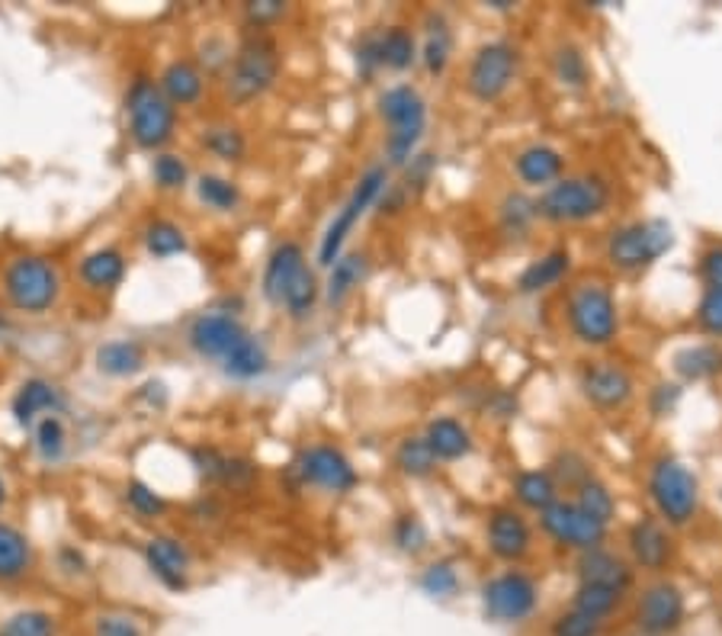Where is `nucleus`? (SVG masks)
<instances>
[{
	"label": "nucleus",
	"instance_id": "obj_1",
	"mask_svg": "<svg viewBox=\"0 0 722 636\" xmlns=\"http://www.w3.org/2000/svg\"><path fill=\"white\" fill-rule=\"evenodd\" d=\"M279 49L274 39L267 36H248L238 52L228 64V74H225V97L234 104V107H248L254 100H261L279 77Z\"/></svg>",
	"mask_w": 722,
	"mask_h": 636
},
{
	"label": "nucleus",
	"instance_id": "obj_2",
	"mask_svg": "<svg viewBox=\"0 0 722 636\" xmlns=\"http://www.w3.org/2000/svg\"><path fill=\"white\" fill-rule=\"evenodd\" d=\"M380 116L389 125L386 135V158L395 168H405L428 129V104L411 84H395L380 97Z\"/></svg>",
	"mask_w": 722,
	"mask_h": 636
},
{
	"label": "nucleus",
	"instance_id": "obj_3",
	"mask_svg": "<svg viewBox=\"0 0 722 636\" xmlns=\"http://www.w3.org/2000/svg\"><path fill=\"white\" fill-rule=\"evenodd\" d=\"M611 206V183L601 177H562L537 200L546 223H588Z\"/></svg>",
	"mask_w": 722,
	"mask_h": 636
},
{
	"label": "nucleus",
	"instance_id": "obj_4",
	"mask_svg": "<svg viewBox=\"0 0 722 636\" xmlns=\"http://www.w3.org/2000/svg\"><path fill=\"white\" fill-rule=\"evenodd\" d=\"M58 289H61L58 267L49 257L20 254L3 271V296L20 312L39 315V312L52 309L58 299Z\"/></svg>",
	"mask_w": 722,
	"mask_h": 636
},
{
	"label": "nucleus",
	"instance_id": "obj_5",
	"mask_svg": "<svg viewBox=\"0 0 722 636\" xmlns=\"http://www.w3.org/2000/svg\"><path fill=\"white\" fill-rule=\"evenodd\" d=\"M129 110V135L135 139L139 148H161L173 139L177 129V107L161 94V87L152 77H139L129 87L125 97Z\"/></svg>",
	"mask_w": 722,
	"mask_h": 636
},
{
	"label": "nucleus",
	"instance_id": "obj_6",
	"mask_svg": "<svg viewBox=\"0 0 722 636\" xmlns=\"http://www.w3.org/2000/svg\"><path fill=\"white\" fill-rule=\"evenodd\" d=\"M568 328L581 345L604 347L611 345L619 332V312L611 289L601 284H581L568 296Z\"/></svg>",
	"mask_w": 722,
	"mask_h": 636
},
{
	"label": "nucleus",
	"instance_id": "obj_7",
	"mask_svg": "<svg viewBox=\"0 0 722 636\" xmlns=\"http://www.w3.org/2000/svg\"><path fill=\"white\" fill-rule=\"evenodd\" d=\"M649 495L659 508V515L665 524L684 527L687 520H694L700 508V485L697 476L674 457L655 460L649 472Z\"/></svg>",
	"mask_w": 722,
	"mask_h": 636
},
{
	"label": "nucleus",
	"instance_id": "obj_8",
	"mask_svg": "<svg viewBox=\"0 0 722 636\" xmlns=\"http://www.w3.org/2000/svg\"><path fill=\"white\" fill-rule=\"evenodd\" d=\"M674 244V231L662 219H646V223H629L613 229L607 238V261L616 271L636 274L652 267L665 251Z\"/></svg>",
	"mask_w": 722,
	"mask_h": 636
},
{
	"label": "nucleus",
	"instance_id": "obj_9",
	"mask_svg": "<svg viewBox=\"0 0 722 636\" xmlns=\"http://www.w3.org/2000/svg\"><path fill=\"white\" fill-rule=\"evenodd\" d=\"M386 190H389V171H386V168H370V171L357 180L350 200H347L344 209L334 216L332 226L325 231V238H322V244H318V264H322V267H332L334 261L340 257L347 235L353 231V226L366 216V209H370Z\"/></svg>",
	"mask_w": 722,
	"mask_h": 636
},
{
	"label": "nucleus",
	"instance_id": "obj_10",
	"mask_svg": "<svg viewBox=\"0 0 722 636\" xmlns=\"http://www.w3.org/2000/svg\"><path fill=\"white\" fill-rule=\"evenodd\" d=\"M482 604H485V614L498 624H520L527 621L537 604H540V585L527 573H501L492 581H485L482 588Z\"/></svg>",
	"mask_w": 722,
	"mask_h": 636
},
{
	"label": "nucleus",
	"instance_id": "obj_11",
	"mask_svg": "<svg viewBox=\"0 0 722 636\" xmlns=\"http://www.w3.org/2000/svg\"><path fill=\"white\" fill-rule=\"evenodd\" d=\"M517 49L507 46V43H489L482 46L472 61H469V74H466V87L476 100L482 104H492L498 100L501 94L510 87L514 74H517Z\"/></svg>",
	"mask_w": 722,
	"mask_h": 636
},
{
	"label": "nucleus",
	"instance_id": "obj_12",
	"mask_svg": "<svg viewBox=\"0 0 722 636\" xmlns=\"http://www.w3.org/2000/svg\"><path fill=\"white\" fill-rule=\"evenodd\" d=\"M684 595L674 581H655L639 595L636 631L642 636H671L684 624Z\"/></svg>",
	"mask_w": 722,
	"mask_h": 636
},
{
	"label": "nucleus",
	"instance_id": "obj_13",
	"mask_svg": "<svg viewBox=\"0 0 722 636\" xmlns=\"http://www.w3.org/2000/svg\"><path fill=\"white\" fill-rule=\"evenodd\" d=\"M540 524L543 530L558 540V543H568L581 553L588 550H601L604 537H607V527L601 520H594L591 515H585L575 502H553L546 512H540Z\"/></svg>",
	"mask_w": 722,
	"mask_h": 636
},
{
	"label": "nucleus",
	"instance_id": "obj_14",
	"mask_svg": "<svg viewBox=\"0 0 722 636\" xmlns=\"http://www.w3.org/2000/svg\"><path fill=\"white\" fill-rule=\"evenodd\" d=\"M292 469L305 485H318V489H328V492H350L357 485L353 463L328 444H315V447L302 451L299 460L292 463Z\"/></svg>",
	"mask_w": 722,
	"mask_h": 636
},
{
	"label": "nucleus",
	"instance_id": "obj_15",
	"mask_svg": "<svg viewBox=\"0 0 722 636\" xmlns=\"http://www.w3.org/2000/svg\"><path fill=\"white\" fill-rule=\"evenodd\" d=\"M581 389L585 399L604 411H616L633 399V376L613 363V360H594L581 370Z\"/></svg>",
	"mask_w": 722,
	"mask_h": 636
},
{
	"label": "nucleus",
	"instance_id": "obj_16",
	"mask_svg": "<svg viewBox=\"0 0 722 636\" xmlns=\"http://www.w3.org/2000/svg\"><path fill=\"white\" fill-rule=\"evenodd\" d=\"M248 332L241 328V322L234 315H225V312H209V315H200L193 325H190V345L196 353L203 357H213V360H225V353L238 345Z\"/></svg>",
	"mask_w": 722,
	"mask_h": 636
},
{
	"label": "nucleus",
	"instance_id": "obj_17",
	"mask_svg": "<svg viewBox=\"0 0 722 636\" xmlns=\"http://www.w3.org/2000/svg\"><path fill=\"white\" fill-rule=\"evenodd\" d=\"M145 563L152 576L170 591H183L190 585V553L173 537H152L145 543Z\"/></svg>",
	"mask_w": 722,
	"mask_h": 636
},
{
	"label": "nucleus",
	"instance_id": "obj_18",
	"mask_svg": "<svg viewBox=\"0 0 722 636\" xmlns=\"http://www.w3.org/2000/svg\"><path fill=\"white\" fill-rule=\"evenodd\" d=\"M530 543H533V533H530V524L520 512H514V508L492 512V518H489V547L498 560H504V563L524 560L530 553Z\"/></svg>",
	"mask_w": 722,
	"mask_h": 636
},
{
	"label": "nucleus",
	"instance_id": "obj_19",
	"mask_svg": "<svg viewBox=\"0 0 722 636\" xmlns=\"http://www.w3.org/2000/svg\"><path fill=\"white\" fill-rule=\"evenodd\" d=\"M626 543H629V553H633L639 569L659 573L671 560V537H667L665 524L659 518L636 520L626 533Z\"/></svg>",
	"mask_w": 722,
	"mask_h": 636
},
{
	"label": "nucleus",
	"instance_id": "obj_20",
	"mask_svg": "<svg viewBox=\"0 0 722 636\" xmlns=\"http://www.w3.org/2000/svg\"><path fill=\"white\" fill-rule=\"evenodd\" d=\"M305 254L296 241H282L279 248H274V254L267 257V267H264V296L270 302H282L289 284L305 271Z\"/></svg>",
	"mask_w": 722,
	"mask_h": 636
},
{
	"label": "nucleus",
	"instance_id": "obj_21",
	"mask_svg": "<svg viewBox=\"0 0 722 636\" xmlns=\"http://www.w3.org/2000/svg\"><path fill=\"white\" fill-rule=\"evenodd\" d=\"M158 87H161V94L173 107H193L206 94V74L193 61L177 58V61H170L161 71Z\"/></svg>",
	"mask_w": 722,
	"mask_h": 636
},
{
	"label": "nucleus",
	"instance_id": "obj_22",
	"mask_svg": "<svg viewBox=\"0 0 722 636\" xmlns=\"http://www.w3.org/2000/svg\"><path fill=\"white\" fill-rule=\"evenodd\" d=\"M578 578L585 585H604V588H613V591H626L629 581H633V569L626 560H619L616 553H607V550H588L581 553L578 560Z\"/></svg>",
	"mask_w": 722,
	"mask_h": 636
},
{
	"label": "nucleus",
	"instance_id": "obj_23",
	"mask_svg": "<svg viewBox=\"0 0 722 636\" xmlns=\"http://www.w3.org/2000/svg\"><path fill=\"white\" fill-rule=\"evenodd\" d=\"M61 393H58L52 383L46 380H26L20 386V393L13 396V415L23 428H33L36 421L49 418V415H58L61 408Z\"/></svg>",
	"mask_w": 722,
	"mask_h": 636
},
{
	"label": "nucleus",
	"instance_id": "obj_24",
	"mask_svg": "<svg viewBox=\"0 0 722 636\" xmlns=\"http://www.w3.org/2000/svg\"><path fill=\"white\" fill-rule=\"evenodd\" d=\"M562 168H565V158L553 145H527L514 158V171L530 187H553L562 177Z\"/></svg>",
	"mask_w": 722,
	"mask_h": 636
},
{
	"label": "nucleus",
	"instance_id": "obj_25",
	"mask_svg": "<svg viewBox=\"0 0 722 636\" xmlns=\"http://www.w3.org/2000/svg\"><path fill=\"white\" fill-rule=\"evenodd\" d=\"M424 441H428V447L434 451L437 463L462 460V457H469V451H472V434H469V428H466L462 421H456V418H434V421L428 424Z\"/></svg>",
	"mask_w": 722,
	"mask_h": 636
},
{
	"label": "nucleus",
	"instance_id": "obj_26",
	"mask_svg": "<svg viewBox=\"0 0 722 636\" xmlns=\"http://www.w3.org/2000/svg\"><path fill=\"white\" fill-rule=\"evenodd\" d=\"M125 277V257L116 251V248H100V251H91L84 261H81V280L97 292H110L122 284Z\"/></svg>",
	"mask_w": 722,
	"mask_h": 636
},
{
	"label": "nucleus",
	"instance_id": "obj_27",
	"mask_svg": "<svg viewBox=\"0 0 722 636\" xmlns=\"http://www.w3.org/2000/svg\"><path fill=\"white\" fill-rule=\"evenodd\" d=\"M222 367L225 373L234 376V380H254V376H264V373H267L270 353H267V347L261 345L254 335H244L238 345L225 353Z\"/></svg>",
	"mask_w": 722,
	"mask_h": 636
},
{
	"label": "nucleus",
	"instance_id": "obj_28",
	"mask_svg": "<svg viewBox=\"0 0 722 636\" xmlns=\"http://www.w3.org/2000/svg\"><path fill=\"white\" fill-rule=\"evenodd\" d=\"M29 566H33V547H29L26 533H20L16 527L0 520V581L26 576Z\"/></svg>",
	"mask_w": 722,
	"mask_h": 636
},
{
	"label": "nucleus",
	"instance_id": "obj_29",
	"mask_svg": "<svg viewBox=\"0 0 722 636\" xmlns=\"http://www.w3.org/2000/svg\"><path fill=\"white\" fill-rule=\"evenodd\" d=\"M568 267H571V254H568L565 248H556V251L543 254L540 261H533V264L520 274L517 289H520V292H543V289L556 287L558 280L568 274Z\"/></svg>",
	"mask_w": 722,
	"mask_h": 636
},
{
	"label": "nucleus",
	"instance_id": "obj_30",
	"mask_svg": "<svg viewBox=\"0 0 722 636\" xmlns=\"http://www.w3.org/2000/svg\"><path fill=\"white\" fill-rule=\"evenodd\" d=\"M558 485L556 476L550 469H527L514 479V495L520 505L533 508V512H546L556 499Z\"/></svg>",
	"mask_w": 722,
	"mask_h": 636
},
{
	"label": "nucleus",
	"instance_id": "obj_31",
	"mask_svg": "<svg viewBox=\"0 0 722 636\" xmlns=\"http://www.w3.org/2000/svg\"><path fill=\"white\" fill-rule=\"evenodd\" d=\"M370 271V261L366 254H340L332 264V277H328V287H325V296L332 305H340L353 289L363 284Z\"/></svg>",
	"mask_w": 722,
	"mask_h": 636
},
{
	"label": "nucleus",
	"instance_id": "obj_32",
	"mask_svg": "<svg viewBox=\"0 0 722 636\" xmlns=\"http://www.w3.org/2000/svg\"><path fill=\"white\" fill-rule=\"evenodd\" d=\"M97 367L107 376H132L145 367V347L139 341H107L97 350Z\"/></svg>",
	"mask_w": 722,
	"mask_h": 636
},
{
	"label": "nucleus",
	"instance_id": "obj_33",
	"mask_svg": "<svg viewBox=\"0 0 722 636\" xmlns=\"http://www.w3.org/2000/svg\"><path fill=\"white\" fill-rule=\"evenodd\" d=\"M449 56H453L449 23H446L441 13H431V16H428V29H424V49H421L424 68H428L431 74H444L446 64H449Z\"/></svg>",
	"mask_w": 722,
	"mask_h": 636
},
{
	"label": "nucleus",
	"instance_id": "obj_34",
	"mask_svg": "<svg viewBox=\"0 0 722 636\" xmlns=\"http://www.w3.org/2000/svg\"><path fill=\"white\" fill-rule=\"evenodd\" d=\"M380 56H383V68L408 71L418 61L414 33L408 26H389L386 33H380Z\"/></svg>",
	"mask_w": 722,
	"mask_h": 636
},
{
	"label": "nucleus",
	"instance_id": "obj_35",
	"mask_svg": "<svg viewBox=\"0 0 722 636\" xmlns=\"http://www.w3.org/2000/svg\"><path fill=\"white\" fill-rule=\"evenodd\" d=\"M674 370H677L684 380H707V376H717L722 370V347L720 345L684 347V350L674 357Z\"/></svg>",
	"mask_w": 722,
	"mask_h": 636
},
{
	"label": "nucleus",
	"instance_id": "obj_36",
	"mask_svg": "<svg viewBox=\"0 0 722 636\" xmlns=\"http://www.w3.org/2000/svg\"><path fill=\"white\" fill-rule=\"evenodd\" d=\"M196 463H200V472L225 482V485H244L254 479V466L248 460H238V457H225L216 451H196Z\"/></svg>",
	"mask_w": 722,
	"mask_h": 636
},
{
	"label": "nucleus",
	"instance_id": "obj_37",
	"mask_svg": "<svg viewBox=\"0 0 722 636\" xmlns=\"http://www.w3.org/2000/svg\"><path fill=\"white\" fill-rule=\"evenodd\" d=\"M395 466L411 479H424L437 469V457L424 437H405L395 451Z\"/></svg>",
	"mask_w": 722,
	"mask_h": 636
},
{
	"label": "nucleus",
	"instance_id": "obj_38",
	"mask_svg": "<svg viewBox=\"0 0 722 636\" xmlns=\"http://www.w3.org/2000/svg\"><path fill=\"white\" fill-rule=\"evenodd\" d=\"M623 601V591H613V588H604V585H578L575 598H571V608L594 617V621H604L607 614H613Z\"/></svg>",
	"mask_w": 722,
	"mask_h": 636
},
{
	"label": "nucleus",
	"instance_id": "obj_39",
	"mask_svg": "<svg viewBox=\"0 0 722 636\" xmlns=\"http://www.w3.org/2000/svg\"><path fill=\"white\" fill-rule=\"evenodd\" d=\"M318 292H322V287H318L315 271L305 267V271L289 284L279 305H282L292 319H305V315H312V309H315V302H318Z\"/></svg>",
	"mask_w": 722,
	"mask_h": 636
},
{
	"label": "nucleus",
	"instance_id": "obj_40",
	"mask_svg": "<svg viewBox=\"0 0 722 636\" xmlns=\"http://www.w3.org/2000/svg\"><path fill=\"white\" fill-rule=\"evenodd\" d=\"M0 636H58V621L49 611L26 608L0 624Z\"/></svg>",
	"mask_w": 722,
	"mask_h": 636
},
{
	"label": "nucleus",
	"instance_id": "obj_41",
	"mask_svg": "<svg viewBox=\"0 0 722 636\" xmlns=\"http://www.w3.org/2000/svg\"><path fill=\"white\" fill-rule=\"evenodd\" d=\"M196 193H200V200H203L206 206H213V209H219V213H231V209H238V203H241L238 183L228 180V177H219V173H203V177L196 180Z\"/></svg>",
	"mask_w": 722,
	"mask_h": 636
},
{
	"label": "nucleus",
	"instance_id": "obj_42",
	"mask_svg": "<svg viewBox=\"0 0 722 636\" xmlns=\"http://www.w3.org/2000/svg\"><path fill=\"white\" fill-rule=\"evenodd\" d=\"M575 505H578L585 515L601 520L604 527H607L613 515H616V499H613V492L604 482H598V479H585V482L578 485V502H575Z\"/></svg>",
	"mask_w": 722,
	"mask_h": 636
},
{
	"label": "nucleus",
	"instance_id": "obj_43",
	"mask_svg": "<svg viewBox=\"0 0 722 636\" xmlns=\"http://www.w3.org/2000/svg\"><path fill=\"white\" fill-rule=\"evenodd\" d=\"M540 216L537 209V200L524 196V193H507L504 203H501V231L504 235H524V231L533 226V219Z\"/></svg>",
	"mask_w": 722,
	"mask_h": 636
},
{
	"label": "nucleus",
	"instance_id": "obj_44",
	"mask_svg": "<svg viewBox=\"0 0 722 636\" xmlns=\"http://www.w3.org/2000/svg\"><path fill=\"white\" fill-rule=\"evenodd\" d=\"M203 145H206V152H213L222 161H241L244 152H248V142L241 135V129H234V125H213V129H206L203 132Z\"/></svg>",
	"mask_w": 722,
	"mask_h": 636
},
{
	"label": "nucleus",
	"instance_id": "obj_45",
	"mask_svg": "<svg viewBox=\"0 0 722 636\" xmlns=\"http://www.w3.org/2000/svg\"><path fill=\"white\" fill-rule=\"evenodd\" d=\"M145 248L155 254V257H173V254H183L186 251V235L180 226L158 219L145 229Z\"/></svg>",
	"mask_w": 722,
	"mask_h": 636
},
{
	"label": "nucleus",
	"instance_id": "obj_46",
	"mask_svg": "<svg viewBox=\"0 0 722 636\" xmlns=\"http://www.w3.org/2000/svg\"><path fill=\"white\" fill-rule=\"evenodd\" d=\"M392 540L401 553L408 556H418L424 547H428V527L421 524L418 515H401V518L392 524Z\"/></svg>",
	"mask_w": 722,
	"mask_h": 636
},
{
	"label": "nucleus",
	"instance_id": "obj_47",
	"mask_svg": "<svg viewBox=\"0 0 722 636\" xmlns=\"http://www.w3.org/2000/svg\"><path fill=\"white\" fill-rule=\"evenodd\" d=\"M33 437H36V451H39L46 460H58L61 451H64V441H68L64 424H61L58 415H49V418L36 421V424H33Z\"/></svg>",
	"mask_w": 722,
	"mask_h": 636
},
{
	"label": "nucleus",
	"instance_id": "obj_48",
	"mask_svg": "<svg viewBox=\"0 0 722 636\" xmlns=\"http://www.w3.org/2000/svg\"><path fill=\"white\" fill-rule=\"evenodd\" d=\"M556 74L558 81L568 84V87H585L588 84V61L581 56V49L562 46L556 52Z\"/></svg>",
	"mask_w": 722,
	"mask_h": 636
},
{
	"label": "nucleus",
	"instance_id": "obj_49",
	"mask_svg": "<svg viewBox=\"0 0 722 636\" xmlns=\"http://www.w3.org/2000/svg\"><path fill=\"white\" fill-rule=\"evenodd\" d=\"M421 588L431 598H453L459 591V576L449 563H431L421 576Z\"/></svg>",
	"mask_w": 722,
	"mask_h": 636
},
{
	"label": "nucleus",
	"instance_id": "obj_50",
	"mask_svg": "<svg viewBox=\"0 0 722 636\" xmlns=\"http://www.w3.org/2000/svg\"><path fill=\"white\" fill-rule=\"evenodd\" d=\"M125 502L132 505V512L135 515H142V518H158V515H165L167 502L152 489V485H145V482H129V489H125Z\"/></svg>",
	"mask_w": 722,
	"mask_h": 636
},
{
	"label": "nucleus",
	"instance_id": "obj_51",
	"mask_svg": "<svg viewBox=\"0 0 722 636\" xmlns=\"http://www.w3.org/2000/svg\"><path fill=\"white\" fill-rule=\"evenodd\" d=\"M601 627H604V621H594V617L571 608V611L558 614L553 621L550 636H601Z\"/></svg>",
	"mask_w": 722,
	"mask_h": 636
},
{
	"label": "nucleus",
	"instance_id": "obj_52",
	"mask_svg": "<svg viewBox=\"0 0 722 636\" xmlns=\"http://www.w3.org/2000/svg\"><path fill=\"white\" fill-rule=\"evenodd\" d=\"M152 173H155V183L165 187V190H177L186 183V165L180 155H158L155 165H152Z\"/></svg>",
	"mask_w": 722,
	"mask_h": 636
},
{
	"label": "nucleus",
	"instance_id": "obj_53",
	"mask_svg": "<svg viewBox=\"0 0 722 636\" xmlns=\"http://www.w3.org/2000/svg\"><path fill=\"white\" fill-rule=\"evenodd\" d=\"M697 322L703 332L722 335V289H707V296L700 299V309H697Z\"/></svg>",
	"mask_w": 722,
	"mask_h": 636
},
{
	"label": "nucleus",
	"instance_id": "obj_54",
	"mask_svg": "<svg viewBox=\"0 0 722 636\" xmlns=\"http://www.w3.org/2000/svg\"><path fill=\"white\" fill-rule=\"evenodd\" d=\"M357 68L363 77H373L383 71V56H380V33H370L357 43Z\"/></svg>",
	"mask_w": 722,
	"mask_h": 636
},
{
	"label": "nucleus",
	"instance_id": "obj_55",
	"mask_svg": "<svg viewBox=\"0 0 722 636\" xmlns=\"http://www.w3.org/2000/svg\"><path fill=\"white\" fill-rule=\"evenodd\" d=\"M94 636H142V627L125 614H100L94 624Z\"/></svg>",
	"mask_w": 722,
	"mask_h": 636
},
{
	"label": "nucleus",
	"instance_id": "obj_56",
	"mask_svg": "<svg viewBox=\"0 0 722 636\" xmlns=\"http://www.w3.org/2000/svg\"><path fill=\"white\" fill-rule=\"evenodd\" d=\"M282 13H286V3H279V0H257V3H248V7H244V16H248V23H254V26L277 23Z\"/></svg>",
	"mask_w": 722,
	"mask_h": 636
},
{
	"label": "nucleus",
	"instance_id": "obj_57",
	"mask_svg": "<svg viewBox=\"0 0 722 636\" xmlns=\"http://www.w3.org/2000/svg\"><path fill=\"white\" fill-rule=\"evenodd\" d=\"M700 274H703V280L710 284V289H722V248H713V251L703 254Z\"/></svg>",
	"mask_w": 722,
	"mask_h": 636
},
{
	"label": "nucleus",
	"instance_id": "obj_58",
	"mask_svg": "<svg viewBox=\"0 0 722 636\" xmlns=\"http://www.w3.org/2000/svg\"><path fill=\"white\" fill-rule=\"evenodd\" d=\"M677 396H681L677 386H659L655 396H652V411H655V415H667V411L677 405Z\"/></svg>",
	"mask_w": 722,
	"mask_h": 636
},
{
	"label": "nucleus",
	"instance_id": "obj_59",
	"mask_svg": "<svg viewBox=\"0 0 722 636\" xmlns=\"http://www.w3.org/2000/svg\"><path fill=\"white\" fill-rule=\"evenodd\" d=\"M0 505H3V482H0Z\"/></svg>",
	"mask_w": 722,
	"mask_h": 636
}]
</instances>
